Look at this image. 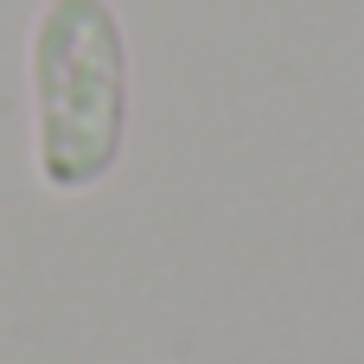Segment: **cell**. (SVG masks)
Masks as SVG:
<instances>
[{
	"label": "cell",
	"mask_w": 364,
	"mask_h": 364,
	"mask_svg": "<svg viewBox=\"0 0 364 364\" xmlns=\"http://www.w3.org/2000/svg\"><path fill=\"white\" fill-rule=\"evenodd\" d=\"M32 173L58 198L109 186L128 154L134 64L115 0H38L26 32Z\"/></svg>",
	"instance_id": "obj_1"
}]
</instances>
